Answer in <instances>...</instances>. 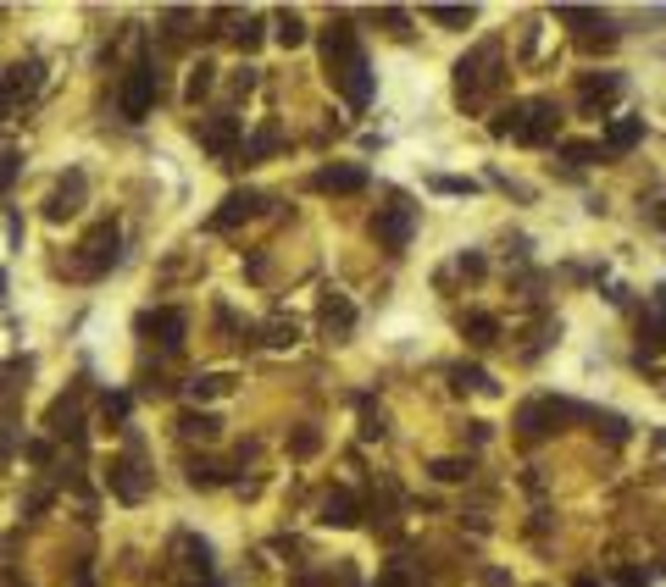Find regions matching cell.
<instances>
[{
	"label": "cell",
	"instance_id": "25",
	"mask_svg": "<svg viewBox=\"0 0 666 587\" xmlns=\"http://www.w3.org/2000/svg\"><path fill=\"white\" fill-rule=\"evenodd\" d=\"M317 449H322V432H317V427H295V438H289V455H295V460H311Z\"/></svg>",
	"mask_w": 666,
	"mask_h": 587
},
{
	"label": "cell",
	"instance_id": "34",
	"mask_svg": "<svg viewBox=\"0 0 666 587\" xmlns=\"http://www.w3.org/2000/svg\"><path fill=\"white\" fill-rule=\"evenodd\" d=\"M140 394H145V399H167V394H172V383H167V377H151V372H145V377H140Z\"/></svg>",
	"mask_w": 666,
	"mask_h": 587
},
{
	"label": "cell",
	"instance_id": "10",
	"mask_svg": "<svg viewBox=\"0 0 666 587\" xmlns=\"http://www.w3.org/2000/svg\"><path fill=\"white\" fill-rule=\"evenodd\" d=\"M194 139L206 144L212 156H234L239 150V117H228V111L223 117H200L194 122Z\"/></svg>",
	"mask_w": 666,
	"mask_h": 587
},
{
	"label": "cell",
	"instance_id": "23",
	"mask_svg": "<svg viewBox=\"0 0 666 587\" xmlns=\"http://www.w3.org/2000/svg\"><path fill=\"white\" fill-rule=\"evenodd\" d=\"M278 144H284V133H278V128H261V133L245 144V161H266V156L278 150Z\"/></svg>",
	"mask_w": 666,
	"mask_h": 587
},
{
	"label": "cell",
	"instance_id": "5",
	"mask_svg": "<svg viewBox=\"0 0 666 587\" xmlns=\"http://www.w3.org/2000/svg\"><path fill=\"white\" fill-rule=\"evenodd\" d=\"M106 488H111L122 504H140V499L151 493V471H145V460L133 455V449H128V455H117V460L106 466Z\"/></svg>",
	"mask_w": 666,
	"mask_h": 587
},
{
	"label": "cell",
	"instance_id": "45",
	"mask_svg": "<svg viewBox=\"0 0 666 587\" xmlns=\"http://www.w3.org/2000/svg\"><path fill=\"white\" fill-rule=\"evenodd\" d=\"M0 288H6V283H0Z\"/></svg>",
	"mask_w": 666,
	"mask_h": 587
},
{
	"label": "cell",
	"instance_id": "9",
	"mask_svg": "<svg viewBox=\"0 0 666 587\" xmlns=\"http://www.w3.org/2000/svg\"><path fill=\"white\" fill-rule=\"evenodd\" d=\"M140 333H145V338H156L161 349H178V344H183V333H189V316H183V311H172V305H161V311H145V316H140Z\"/></svg>",
	"mask_w": 666,
	"mask_h": 587
},
{
	"label": "cell",
	"instance_id": "16",
	"mask_svg": "<svg viewBox=\"0 0 666 587\" xmlns=\"http://www.w3.org/2000/svg\"><path fill=\"white\" fill-rule=\"evenodd\" d=\"M639 139H644V122H639V117H617V122L606 128V150H611V156H628Z\"/></svg>",
	"mask_w": 666,
	"mask_h": 587
},
{
	"label": "cell",
	"instance_id": "26",
	"mask_svg": "<svg viewBox=\"0 0 666 587\" xmlns=\"http://www.w3.org/2000/svg\"><path fill=\"white\" fill-rule=\"evenodd\" d=\"M466 338L484 349V344H494V338H500V322H494V316H466Z\"/></svg>",
	"mask_w": 666,
	"mask_h": 587
},
{
	"label": "cell",
	"instance_id": "29",
	"mask_svg": "<svg viewBox=\"0 0 666 587\" xmlns=\"http://www.w3.org/2000/svg\"><path fill=\"white\" fill-rule=\"evenodd\" d=\"M212 72H217V67H212V61H200V67H194V72H189V100H200V95H206V89H212V84H217V78H212Z\"/></svg>",
	"mask_w": 666,
	"mask_h": 587
},
{
	"label": "cell",
	"instance_id": "33",
	"mask_svg": "<svg viewBox=\"0 0 666 587\" xmlns=\"http://www.w3.org/2000/svg\"><path fill=\"white\" fill-rule=\"evenodd\" d=\"M594 427L606 432L611 444H622V438H628V421H622V416H611V410H606V416H594Z\"/></svg>",
	"mask_w": 666,
	"mask_h": 587
},
{
	"label": "cell",
	"instance_id": "43",
	"mask_svg": "<svg viewBox=\"0 0 666 587\" xmlns=\"http://www.w3.org/2000/svg\"><path fill=\"white\" fill-rule=\"evenodd\" d=\"M617 582H622V587H650V576H644V571H622Z\"/></svg>",
	"mask_w": 666,
	"mask_h": 587
},
{
	"label": "cell",
	"instance_id": "40",
	"mask_svg": "<svg viewBox=\"0 0 666 587\" xmlns=\"http://www.w3.org/2000/svg\"><path fill=\"white\" fill-rule=\"evenodd\" d=\"M12 449H17V432H12V421H0V460H12Z\"/></svg>",
	"mask_w": 666,
	"mask_h": 587
},
{
	"label": "cell",
	"instance_id": "22",
	"mask_svg": "<svg viewBox=\"0 0 666 587\" xmlns=\"http://www.w3.org/2000/svg\"><path fill=\"white\" fill-rule=\"evenodd\" d=\"M228 388H234V377H223V372H212V377H194V383H189L183 394H189V399L200 405V399H217V394H228Z\"/></svg>",
	"mask_w": 666,
	"mask_h": 587
},
{
	"label": "cell",
	"instance_id": "3",
	"mask_svg": "<svg viewBox=\"0 0 666 587\" xmlns=\"http://www.w3.org/2000/svg\"><path fill=\"white\" fill-rule=\"evenodd\" d=\"M117 255H122V233H117V222H100V228H89V239L78 244L73 272H78V277H100V272L117 266Z\"/></svg>",
	"mask_w": 666,
	"mask_h": 587
},
{
	"label": "cell",
	"instance_id": "21",
	"mask_svg": "<svg viewBox=\"0 0 666 587\" xmlns=\"http://www.w3.org/2000/svg\"><path fill=\"white\" fill-rule=\"evenodd\" d=\"M223 482H228V471L217 460H189V488H223Z\"/></svg>",
	"mask_w": 666,
	"mask_h": 587
},
{
	"label": "cell",
	"instance_id": "24",
	"mask_svg": "<svg viewBox=\"0 0 666 587\" xmlns=\"http://www.w3.org/2000/svg\"><path fill=\"white\" fill-rule=\"evenodd\" d=\"M261 338L273 344V349H289V344H300V327H295L289 316H278V322H266V327H261Z\"/></svg>",
	"mask_w": 666,
	"mask_h": 587
},
{
	"label": "cell",
	"instance_id": "4",
	"mask_svg": "<svg viewBox=\"0 0 666 587\" xmlns=\"http://www.w3.org/2000/svg\"><path fill=\"white\" fill-rule=\"evenodd\" d=\"M156 106V67L151 61H133L128 78H122V95H117V111L128 122H145V111Z\"/></svg>",
	"mask_w": 666,
	"mask_h": 587
},
{
	"label": "cell",
	"instance_id": "44",
	"mask_svg": "<svg viewBox=\"0 0 666 587\" xmlns=\"http://www.w3.org/2000/svg\"><path fill=\"white\" fill-rule=\"evenodd\" d=\"M661 222H666V211H661Z\"/></svg>",
	"mask_w": 666,
	"mask_h": 587
},
{
	"label": "cell",
	"instance_id": "7",
	"mask_svg": "<svg viewBox=\"0 0 666 587\" xmlns=\"http://www.w3.org/2000/svg\"><path fill=\"white\" fill-rule=\"evenodd\" d=\"M84 189H89V178L73 167V172H67V178L45 194V216H50V222H67V216H78V211H84Z\"/></svg>",
	"mask_w": 666,
	"mask_h": 587
},
{
	"label": "cell",
	"instance_id": "35",
	"mask_svg": "<svg viewBox=\"0 0 666 587\" xmlns=\"http://www.w3.org/2000/svg\"><path fill=\"white\" fill-rule=\"evenodd\" d=\"M433 189H439V194H473L478 183H473V178H433Z\"/></svg>",
	"mask_w": 666,
	"mask_h": 587
},
{
	"label": "cell",
	"instance_id": "19",
	"mask_svg": "<svg viewBox=\"0 0 666 587\" xmlns=\"http://www.w3.org/2000/svg\"><path fill=\"white\" fill-rule=\"evenodd\" d=\"M617 95H622V78H617V72H599V78H588V84H583V111L606 106V100H617Z\"/></svg>",
	"mask_w": 666,
	"mask_h": 587
},
{
	"label": "cell",
	"instance_id": "1",
	"mask_svg": "<svg viewBox=\"0 0 666 587\" xmlns=\"http://www.w3.org/2000/svg\"><path fill=\"white\" fill-rule=\"evenodd\" d=\"M322 67H328V84L339 89L350 106H367L372 100V67L361 56V39H356V23L350 17H333L322 28Z\"/></svg>",
	"mask_w": 666,
	"mask_h": 587
},
{
	"label": "cell",
	"instance_id": "17",
	"mask_svg": "<svg viewBox=\"0 0 666 587\" xmlns=\"http://www.w3.org/2000/svg\"><path fill=\"white\" fill-rule=\"evenodd\" d=\"M178 432H183V438H200V444H212V438L223 432V421H217L212 410H183V416H178Z\"/></svg>",
	"mask_w": 666,
	"mask_h": 587
},
{
	"label": "cell",
	"instance_id": "41",
	"mask_svg": "<svg viewBox=\"0 0 666 587\" xmlns=\"http://www.w3.org/2000/svg\"><path fill=\"white\" fill-rule=\"evenodd\" d=\"M234 89H239V95L255 89V67H239V72H234Z\"/></svg>",
	"mask_w": 666,
	"mask_h": 587
},
{
	"label": "cell",
	"instance_id": "37",
	"mask_svg": "<svg viewBox=\"0 0 666 587\" xmlns=\"http://www.w3.org/2000/svg\"><path fill=\"white\" fill-rule=\"evenodd\" d=\"M17 167H23L17 156H0V194H6V189H12V178H17Z\"/></svg>",
	"mask_w": 666,
	"mask_h": 587
},
{
	"label": "cell",
	"instance_id": "38",
	"mask_svg": "<svg viewBox=\"0 0 666 587\" xmlns=\"http://www.w3.org/2000/svg\"><path fill=\"white\" fill-rule=\"evenodd\" d=\"M12 100H17V95H12V72H6V67H0V117H6V111H12Z\"/></svg>",
	"mask_w": 666,
	"mask_h": 587
},
{
	"label": "cell",
	"instance_id": "27",
	"mask_svg": "<svg viewBox=\"0 0 666 587\" xmlns=\"http://www.w3.org/2000/svg\"><path fill=\"white\" fill-rule=\"evenodd\" d=\"M428 17L444 23V28H466L473 23V6H428Z\"/></svg>",
	"mask_w": 666,
	"mask_h": 587
},
{
	"label": "cell",
	"instance_id": "14",
	"mask_svg": "<svg viewBox=\"0 0 666 587\" xmlns=\"http://www.w3.org/2000/svg\"><path fill=\"white\" fill-rule=\"evenodd\" d=\"M255 211H261V194L239 189V194H228V200H223V205L212 211V222H206V228H212V233H228V228H239L245 216H255Z\"/></svg>",
	"mask_w": 666,
	"mask_h": 587
},
{
	"label": "cell",
	"instance_id": "15",
	"mask_svg": "<svg viewBox=\"0 0 666 587\" xmlns=\"http://www.w3.org/2000/svg\"><path fill=\"white\" fill-rule=\"evenodd\" d=\"M317 521H322V527H356L361 510H356V499H350L345 488H333V493L317 504Z\"/></svg>",
	"mask_w": 666,
	"mask_h": 587
},
{
	"label": "cell",
	"instance_id": "42",
	"mask_svg": "<svg viewBox=\"0 0 666 587\" xmlns=\"http://www.w3.org/2000/svg\"><path fill=\"white\" fill-rule=\"evenodd\" d=\"M372 587H411V576H406V571H383Z\"/></svg>",
	"mask_w": 666,
	"mask_h": 587
},
{
	"label": "cell",
	"instance_id": "8",
	"mask_svg": "<svg viewBox=\"0 0 666 587\" xmlns=\"http://www.w3.org/2000/svg\"><path fill=\"white\" fill-rule=\"evenodd\" d=\"M556 128H561L556 100H527L522 106V122H516V139L522 144H545V139H556Z\"/></svg>",
	"mask_w": 666,
	"mask_h": 587
},
{
	"label": "cell",
	"instance_id": "6",
	"mask_svg": "<svg viewBox=\"0 0 666 587\" xmlns=\"http://www.w3.org/2000/svg\"><path fill=\"white\" fill-rule=\"evenodd\" d=\"M578 410L567 405V399H527L522 410H516V427H522V438H550V432H561V421H572Z\"/></svg>",
	"mask_w": 666,
	"mask_h": 587
},
{
	"label": "cell",
	"instance_id": "28",
	"mask_svg": "<svg viewBox=\"0 0 666 587\" xmlns=\"http://www.w3.org/2000/svg\"><path fill=\"white\" fill-rule=\"evenodd\" d=\"M439 482H466V477H473V460H433L428 466Z\"/></svg>",
	"mask_w": 666,
	"mask_h": 587
},
{
	"label": "cell",
	"instance_id": "20",
	"mask_svg": "<svg viewBox=\"0 0 666 587\" xmlns=\"http://www.w3.org/2000/svg\"><path fill=\"white\" fill-rule=\"evenodd\" d=\"M273 34H278L284 50H295V45H306V17H300V12H278V17H273Z\"/></svg>",
	"mask_w": 666,
	"mask_h": 587
},
{
	"label": "cell",
	"instance_id": "13",
	"mask_svg": "<svg viewBox=\"0 0 666 587\" xmlns=\"http://www.w3.org/2000/svg\"><path fill=\"white\" fill-rule=\"evenodd\" d=\"M317 322H322V333H333V338H345V333L356 327V305L345 300L339 288H328V294H322V305H317Z\"/></svg>",
	"mask_w": 666,
	"mask_h": 587
},
{
	"label": "cell",
	"instance_id": "31",
	"mask_svg": "<svg viewBox=\"0 0 666 587\" xmlns=\"http://www.w3.org/2000/svg\"><path fill=\"white\" fill-rule=\"evenodd\" d=\"M261 28H266L261 17H245V28H234V39H239V50H255V45H261Z\"/></svg>",
	"mask_w": 666,
	"mask_h": 587
},
{
	"label": "cell",
	"instance_id": "32",
	"mask_svg": "<svg viewBox=\"0 0 666 587\" xmlns=\"http://www.w3.org/2000/svg\"><path fill=\"white\" fill-rule=\"evenodd\" d=\"M389 427H383V410H372L367 399H361V438H383Z\"/></svg>",
	"mask_w": 666,
	"mask_h": 587
},
{
	"label": "cell",
	"instance_id": "2",
	"mask_svg": "<svg viewBox=\"0 0 666 587\" xmlns=\"http://www.w3.org/2000/svg\"><path fill=\"white\" fill-rule=\"evenodd\" d=\"M494 89H500V45L484 39L473 56L455 61V100L461 106H484Z\"/></svg>",
	"mask_w": 666,
	"mask_h": 587
},
{
	"label": "cell",
	"instance_id": "12",
	"mask_svg": "<svg viewBox=\"0 0 666 587\" xmlns=\"http://www.w3.org/2000/svg\"><path fill=\"white\" fill-rule=\"evenodd\" d=\"M311 189H317V194H361V189H367V167H350V161L322 167V172L311 178Z\"/></svg>",
	"mask_w": 666,
	"mask_h": 587
},
{
	"label": "cell",
	"instance_id": "36",
	"mask_svg": "<svg viewBox=\"0 0 666 587\" xmlns=\"http://www.w3.org/2000/svg\"><path fill=\"white\" fill-rule=\"evenodd\" d=\"M23 455H28L34 466H45V460H50V444H45V438H28V444H23Z\"/></svg>",
	"mask_w": 666,
	"mask_h": 587
},
{
	"label": "cell",
	"instance_id": "39",
	"mask_svg": "<svg viewBox=\"0 0 666 587\" xmlns=\"http://www.w3.org/2000/svg\"><path fill=\"white\" fill-rule=\"evenodd\" d=\"M561 156H567V161H578V167H583V161H594V156H599V150H594V144H567V150H561Z\"/></svg>",
	"mask_w": 666,
	"mask_h": 587
},
{
	"label": "cell",
	"instance_id": "11",
	"mask_svg": "<svg viewBox=\"0 0 666 587\" xmlns=\"http://www.w3.org/2000/svg\"><path fill=\"white\" fill-rule=\"evenodd\" d=\"M372 239H378L383 250H406V244H411V205L378 211V216H372Z\"/></svg>",
	"mask_w": 666,
	"mask_h": 587
},
{
	"label": "cell",
	"instance_id": "30",
	"mask_svg": "<svg viewBox=\"0 0 666 587\" xmlns=\"http://www.w3.org/2000/svg\"><path fill=\"white\" fill-rule=\"evenodd\" d=\"M128 410H133L128 394H106V399H100V416H106V421H128Z\"/></svg>",
	"mask_w": 666,
	"mask_h": 587
},
{
	"label": "cell",
	"instance_id": "18",
	"mask_svg": "<svg viewBox=\"0 0 666 587\" xmlns=\"http://www.w3.org/2000/svg\"><path fill=\"white\" fill-rule=\"evenodd\" d=\"M450 388H455V394H494V377L484 372V366H455V372H450Z\"/></svg>",
	"mask_w": 666,
	"mask_h": 587
}]
</instances>
